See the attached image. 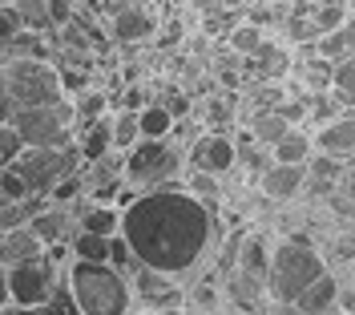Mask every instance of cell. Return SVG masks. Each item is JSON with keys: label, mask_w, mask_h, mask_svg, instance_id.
Instances as JSON below:
<instances>
[{"label": "cell", "mask_w": 355, "mask_h": 315, "mask_svg": "<svg viewBox=\"0 0 355 315\" xmlns=\"http://www.w3.org/2000/svg\"><path fill=\"white\" fill-rule=\"evenodd\" d=\"M117 235L125 239L133 263L170 279H194L218 239L214 210L198 203L182 182L141 190L125 210Z\"/></svg>", "instance_id": "6da1fadb"}, {"label": "cell", "mask_w": 355, "mask_h": 315, "mask_svg": "<svg viewBox=\"0 0 355 315\" xmlns=\"http://www.w3.org/2000/svg\"><path fill=\"white\" fill-rule=\"evenodd\" d=\"M61 283H65L77 315H130L133 312L130 275H121L110 263L69 259L65 271H61Z\"/></svg>", "instance_id": "7a4b0ae2"}, {"label": "cell", "mask_w": 355, "mask_h": 315, "mask_svg": "<svg viewBox=\"0 0 355 315\" xmlns=\"http://www.w3.org/2000/svg\"><path fill=\"white\" fill-rule=\"evenodd\" d=\"M327 271V259L319 255V247H311L307 239H283L270 247L266 259V299L275 307H291L307 283H315Z\"/></svg>", "instance_id": "3957f363"}, {"label": "cell", "mask_w": 355, "mask_h": 315, "mask_svg": "<svg viewBox=\"0 0 355 315\" xmlns=\"http://www.w3.org/2000/svg\"><path fill=\"white\" fill-rule=\"evenodd\" d=\"M186 174V150L174 137H157V142H133L121 158V182L133 190H157L182 182Z\"/></svg>", "instance_id": "277c9868"}, {"label": "cell", "mask_w": 355, "mask_h": 315, "mask_svg": "<svg viewBox=\"0 0 355 315\" xmlns=\"http://www.w3.org/2000/svg\"><path fill=\"white\" fill-rule=\"evenodd\" d=\"M0 81L8 93V105L12 110H28V105H49V101H61V73L53 61L41 57H17V61H0Z\"/></svg>", "instance_id": "5b68a950"}, {"label": "cell", "mask_w": 355, "mask_h": 315, "mask_svg": "<svg viewBox=\"0 0 355 315\" xmlns=\"http://www.w3.org/2000/svg\"><path fill=\"white\" fill-rule=\"evenodd\" d=\"M8 126L17 130V137L24 142V150H57L69 146L77 134V113L73 101H49V105H28V110H12L8 113Z\"/></svg>", "instance_id": "8992f818"}, {"label": "cell", "mask_w": 355, "mask_h": 315, "mask_svg": "<svg viewBox=\"0 0 355 315\" xmlns=\"http://www.w3.org/2000/svg\"><path fill=\"white\" fill-rule=\"evenodd\" d=\"M8 166H12L17 178L24 182L28 198H41L44 203V194H49L57 182L81 170V154H77V146L69 142V146H57V150H21Z\"/></svg>", "instance_id": "52a82bcc"}, {"label": "cell", "mask_w": 355, "mask_h": 315, "mask_svg": "<svg viewBox=\"0 0 355 315\" xmlns=\"http://www.w3.org/2000/svg\"><path fill=\"white\" fill-rule=\"evenodd\" d=\"M234 166H239V150H234V137L226 130H206V134L190 137L186 170H198V174H210V178H226Z\"/></svg>", "instance_id": "ba28073f"}, {"label": "cell", "mask_w": 355, "mask_h": 315, "mask_svg": "<svg viewBox=\"0 0 355 315\" xmlns=\"http://www.w3.org/2000/svg\"><path fill=\"white\" fill-rule=\"evenodd\" d=\"M162 12L154 4H113L105 8V28L113 45H150L157 37Z\"/></svg>", "instance_id": "9c48e42d"}, {"label": "cell", "mask_w": 355, "mask_h": 315, "mask_svg": "<svg viewBox=\"0 0 355 315\" xmlns=\"http://www.w3.org/2000/svg\"><path fill=\"white\" fill-rule=\"evenodd\" d=\"M130 291L133 307H150V312H174L182 307V287L170 275H157L150 267H133L130 271Z\"/></svg>", "instance_id": "30bf717a"}, {"label": "cell", "mask_w": 355, "mask_h": 315, "mask_svg": "<svg viewBox=\"0 0 355 315\" xmlns=\"http://www.w3.org/2000/svg\"><path fill=\"white\" fill-rule=\"evenodd\" d=\"M287 69H291V49L283 45L279 37H266L250 57H239V73L250 77L254 85H259V81H283Z\"/></svg>", "instance_id": "8fae6325"}, {"label": "cell", "mask_w": 355, "mask_h": 315, "mask_svg": "<svg viewBox=\"0 0 355 315\" xmlns=\"http://www.w3.org/2000/svg\"><path fill=\"white\" fill-rule=\"evenodd\" d=\"M28 230L37 235V243L41 247H69V239H73V230H77V219H73V210L69 206H53V203H41L33 214H28Z\"/></svg>", "instance_id": "7c38bea8"}, {"label": "cell", "mask_w": 355, "mask_h": 315, "mask_svg": "<svg viewBox=\"0 0 355 315\" xmlns=\"http://www.w3.org/2000/svg\"><path fill=\"white\" fill-rule=\"evenodd\" d=\"M311 142L323 158H335V162H347L355 154V110H343L339 117L323 121L319 130H311Z\"/></svg>", "instance_id": "4fadbf2b"}, {"label": "cell", "mask_w": 355, "mask_h": 315, "mask_svg": "<svg viewBox=\"0 0 355 315\" xmlns=\"http://www.w3.org/2000/svg\"><path fill=\"white\" fill-rule=\"evenodd\" d=\"M259 190H263V198H270V203H295L307 190V166L270 162L263 174H259Z\"/></svg>", "instance_id": "5bb4252c"}, {"label": "cell", "mask_w": 355, "mask_h": 315, "mask_svg": "<svg viewBox=\"0 0 355 315\" xmlns=\"http://www.w3.org/2000/svg\"><path fill=\"white\" fill-rule=\"evenodd\" d=\"M335 299H339V279H335L331 267H327L315 283L303 287V295L291 303V312H295V315H331L335 312Z\"/></svg>", "instance_id": "9a60e30c"}, {"label": "cell", "mask_w": 355, "mask_h": 315, "mask_svg": "<svg viewBox=\"0 0 355 315\" xmlns=\"http://www.w3.org/2000/svg\"><path fill=\"white\" fill-rule=\"evenodd\" d=\"M73 146L81 154V166L97 162V158L113 154V134H110V113L105 117H93V121H81L77 134H73Z\"/></svg>", "instance_id": "2e32d148"}, {"label": "cell", "mask_w": 355, "mask_h": 315, "mask_svg": "<svg viewBox=\"0 0 355 315\" xmlns=\"http://www.w3.org/2000/svg\"><path fill=\"white\" fill-rule=\"evenodd\" d=\"M311 158H315V142H311V130H303V126H291L270 146V162H283V166H307Z\"/></svg>", "instance_id": "e0dca14e"}, {"label": "cell", "mask_w": 355, "mask_h": 315, "mask_svg": "<svg viewBox=\"0 0 355 315\" xmlns=\"http://www.w3.org/2000/svg\"><path fill=\"white\" fill-rule=\"evenodd\" d=\"M41 243H37V235L28 230V226H17V230H4L0 235V267H17V263H28V259H37L41 255Z\"/></svg>", "instance_id": "ac0fdd59"}, {"label": "cell", "mask_w": 355, "mask_h": 315, "mask_svg": "<svg viewBox=\"0 0 355 315\" xmlns=\"http://www.w3.org/2000/svg\"><path fill=\"white\" fill-rule=\"evenodd\" d=\"M311 49H315V57H323V61H331V65L335 61H343V57H355V12L339 24V28L323 33Z\"/></svg>", "instance_id": "d6986e66"}, {"label": "cell", "mask_w": 355, "mask_h": 315, "mask_svg": "<svg viewBox=\"0 0 355 315\" xmlns=\"http://www.w3.org/2000/svg\"><path fill=\"white\" fill-rule=\"evenodd\" d=\"M243 121H246V134H250V142H254V146H266V150H270V146H275V142L291 130V126L275 110H254V113H246Z\"/></svg>", "instance_id": "ffe728a7"}, {"label": "cell", "mask_w": 355, "mask_h": 315, "mask_svg": "<svg viewBox=\"0 0 355 315\" xmlns=\"http://www.w3.org/2000/svg\"><path fill=\"white\" fill-rule=\"evenodd\" d=\"M174 130V117L162 110L157 101H146L141 110H137V137L141 142H157V137H170Z\"/></svg>", "instance_id": "44dd1931"}, {"label": "cell", "mask_w": 355, "mask_h": 315, "mask_svg": "<svg viewBox=\"0 0 355 315\" xmlns=\"http://www.w3.org/2000/svg\"><path fill=\"white\" fill-rule=\"evenodd\" d=\"M24 33H53V17H49V0H8Z\"/></svg>", "instance_id": "7402d4cb"}, {"label": "cell", "mask_w": 355, "mask_h": 315, "mask_svg": "<svg viewBox=\"0 0 355 315\" xmlns=\"http://www.w3.org/2000/svg\"><path fill=\"white\" fill-rule=\"evenodd\" d=\"M263 41H266V28H259L254 21H246V17H239V24L226 33V49H230L234 57H250Z\"/></svg>", "instance_id": "603a6c76"}, {"label": "cell", "mask_w": 355, "mask_h": 315, "mask_svg": "<svg viewBox=\"0 0 355 315\" xmlns=\"http://www.w3.org/2000/svg\"><path fill=\"white\" fill-rule=\"evenodd\" d=\"M331 97L343 110H355V57H343L331 65Z\"/></svg>", "instance_id": "cb8c5ba5"}, {"label": "cell", "mask_w": 355, "mask_h": 315, "mask_svg": "<svg viewBox=\"0 0 355 315\" xmlns=\"http://www.w3.org/2000/svg\"><path fill=\"white\" fill-rule=\"evenodd\" d=\"M110 134H113V150L117 154H125L133 142H141L137 137V110H110Z\"/></svg>", "instance_id": "d4e9b609"}, {"label": "cell", "mask_w": 355, "mask_h": 315, "mask_svg": "<svg viewBox=\"0 0 355 315\" xmlns=\"http://www.w3.org/2000/svg\"><path fill=\"white\" fill-rule=\"evenodd\" d=\"M69 101H73V113H77V126L110 113V93H105V90H93V85H89V90H81V93H73Z\"/></svg>", "instance_id": "484cf974"}, {"label": "cell", "mask_w": 355, "mask_h": 315, "mask_svg": "<svg viewBox=\"0 0 355 315\" xmlns=\"http://www.w3.org/2000/svg\"><path fill=\"white\" fill-rule=\"evenodd\" d=\"M182 186H186L198 203L210 206V210H214V203L222 198V178H210V174H198V170H186V174H182Z\"/></svg>", "instance_id": "4316f807"}, {"label": "cell", "mask_w": 355, "mask_h": 315, "mask_svg": "<svg viewBox=\"0 0 355 315\" xmlns=\"http://www.w3.org/2000/svg\"><path fill=\"white\" fill-rule=\"evenodd\" d=\"M4 315H77V307H73L65 283H61L53 299H44V303H37V307H4Z\"/></svg>", "instance_id": "83f0119b"}, {"label": "cell", "mask_w": 355, "mask_h": 315, "mask_svg": "<svg viewBox=\"0 0 355 315\" xmlns=\"http://www.w3.org/2000/svg\"><path fill=\"white\" fill-rule=\"evenodd\" d=\"M182 299H190L198 312H218V291H214L210 283H194V287H186Z\"/></svg>", "instance_id": "f1b7e54d"}, {"label": "cell", "mask_w": 355, "mask_h": 315, "mask_svg": "<svg viewBox=\"0 0 355 315\" xmlns=\"http://www.w3.org/2000/svg\"><path fill=\"white\" fill-rule=\"evenodd\" d=\"M110 267H117L121 275H130L137 263H133V255H130V247H125V239L121 235H113L110 239Z\"/></svg>", "instance_id": "f546056e"}, {"label": "cell", "mask_w": 355, "mask_h": 315, "mask_svg": "<svg viewBox=\"0 0 355 315\" xmlns=\"http://www.w3.org/2000/svg\"><path fill=\"white\" fill-rule=\"evenodd\" d=\"M21 150H24V142L17 137V130L4 121V126H0V166H8V162L21 154Z\"/></svg>", "instance_id": "4dcf8cb0"}, {"label": "cell", "mask_w": 355, "mask_h": 315, "mask_svg": "<svg viewBox=\"0 0 355 315\" xmlns=\"http://www.w3.org/2000/svg\"><path fill=\"white\" fill-rule=\"evenodd\" d=\"M17 33H24V28H21V21H17V12H12V4L4 0V4H0V45H8Z\"/></svg>", "instance_id": "1f68e13d"}, {"label": "cell", "mask_w": 355, "mask_h": 315, "mask_svg": "<svg viewBox=\"0 0 355 315\" xmlns=\"http://www.w3.org/2000/svg\"><path fill=\"white\" fill-rule=\"evenodd\" d=\"M182 37H186V28H182L178 21H162V24H157L154 45H157V49H174L178 41H182Z\"/></svg>", "instance_id": "d6a6232c"}, {"label": "cell", "mask_w": 355, "mask_h": 315, "mask_svg": "<svg viewBox=\"0 0 355 315\" xmlns=\"http://www.w3.org/2000/svg\"><path fill=\"white\" fill-rule=\"evenodd\" d=\"M8 303H12V299H8V271L0 267V312H4Z\"/></svg>", "instance_id": "836d02e7"}, {"label": "cell", "mask_w": 355, "mask_h": 315, "mask_svg": "<svg viewBox=\"0 0 355 315\" xmlns=\"http://www.w3.org/2000/svg\"><path fill=\"white\" fill-rule=\"evenodd\" d=\"M130 315H182V312H178V307H174V312H150V307H133Z\"/></svg>", "instance_id": "e575fe53"}, {"label": "cell", "mask_w": 355, "mask_h": 315, "mask_svg": "<svg viewBox=\"0 0 355 315\" xmlns=\"http://www.w3.org/2000/svg\"><path fill=\"white\" fill-rule=\"evenodd\" d=\"M113 4H154V0H105V8H113Z\"/></svg>", "instance_id": "d590c367"}, {"label": "cell", "mask_w": 355, "mask_h": 315, "mask_svg": "<svg viewBox=\"0 0 355 315\" xmlns=\"http://www.w3.org/2000/svg\"><path fill=\"white\" fill-rule=\"evenodd\" d=\"M222 315H259V312H243V307H234V312H222Z\"/></svg>", "instance_id": "8d00e7d4"}, {"label": "cell", "mask_w": 355, "mask_h": 315, "mask_svg": "<svg viewBox=\"0 0 355 315\" xmlns=\"http://www.w3.org/2000/svg\"><path fill=\"white\" fill-rule=\"evenodd\" d=\"M331 315H339V312H331Z\"/></svg>", "instance_id": "74e56055"}, {"label": "cell", "mask_w": 355, "mask_h": 315, "mask_svg": "<svg viewBox=\"0 0 355 315\" xmlns=\"http://www.w3.org/2000/svg\"><path fill=\"white\" fill-rule=\"evenodd\" d=\"M0 315H4V312H0Z\"/></svg>", "instance_id": "f35d334b"}]
</instances>
